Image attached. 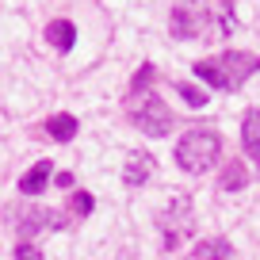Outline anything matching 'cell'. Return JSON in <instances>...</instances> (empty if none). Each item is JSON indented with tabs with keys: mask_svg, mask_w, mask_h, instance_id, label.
<instances>
[{
	"mask_svg": "<svg viewBox=\"0 0 260 260\" xmlns=\"http://www.w3.org/2000/svg\"><path fill=\"white\" fill-rule=\"evenodd\" d=\"M153 81H157V69L153 65H142L134 84H130V92H126V119L142 134H149V138H165L172 130V111L157 100V92H149Z\"/></svg>",
	"mask_w": 260,
	"mask_h": 260,
	"instance_id": "6da1fadb",
	"label": "cell"
},
{
	"mask_svg": "<svg viewBox=\"0 0 260 260\" xmlns=\"http://www.w3.org/2000/svg\"><path fill=\"white\" fill-rule=\"evenodd\" d=\"M256 69H260V54H252V50H226L218 57H203L191 65V73L218 92H237Z\"/></svg>",
	"mask_w": 260,
	"mask_h": 260,
	"instance_id": "7a4b0ae2",
	"label": "cell"
},
{
	"mask_svg": "<svg viewBox=\"0 0 260 260\" xmlns=\"http://www.w3.org/2000/svg\"><path fill=\"white\" fill-rule=\"evenodd\" d=\"M218 153H222V138L207 126H191L184 138L176 142V165L184 172H191V176H203V172L218 161Z\"/></svg>",
	"mask_w": 260,
	"mask_h": 260,
	"instance_id": "3957f363",
	"label": "cell"
},
{
	"mask_svg": "<svg viewBox=\"0 0 260 260\" xmlns=\"http://www.w3.org/2000/svg\"><path fill=\"white\" fill-rule=\"evenodd\" d=\"M169 31L180 42L203 39L211 31V8H207V0H184V4H176L172 16H169Z\"/></svg>",
	"mask_w": 260,
	"mask_h": 260,
	"instance_id": "277c9868",
	"label": "cell"
},
{
	"mask_svg": "<svg viewBox=\"0 0 260 260\" xmlns=\"http://www.w3.org/2000/svg\"><path fill=\"white\" fill-rule=\"evenodd\" d=\"M157 226H161V234H165V249L172 252L187 234H191V226H195V218H191V199H187V195H176V199L161 211Z\"/></svg>",
	"mask_w": 260,
	"mask_h": 260,
	"instance_id": "5b68a950",
	"label": "cell"
},
{
	"mask_svg": "<svg viewBox=\"0 0 260 260\" xmlns=\"http://www.w3.org/2000/svg\"><path fill=\"white\" fill-rule=\"evenodd\" d=\"M65 226H69V214H61V211H31V214L19 218V234H23V241L31 234H39V230H65Z\"/></svg>",
	"mask_w": 260,
	"mask_h": 260,
	"instance_id": "8992f818",
	"label": "cell"
},
{
	"mask_svg": "<svg viewBox=\"0 0 260 260\" xmlns=\"http://www.w3.org/2000/svg\"><path fill=\"white\" fill-rule=\"evenodd\" d=\"M241 146L252 161L260 165V107H249L241 119Z\"/></svg>",
	"mask_w": 260,
	"mask_h": 260,
	"instance_id": "52a82bcc",
	"label": "cell"
},
{
	"mask_svg": "<svg viewBox=\"0 0 260 260\" xmlns=\"http://www.w3.org/2000/svg\"><path fill=\"white\" fill-rule=\"evenodd\" d=\"M153 176V157L149 153H130L126 157V169H122V180H126L130 187H138V184H146V180Z\"/></svg>",
	"mask_w": 260,
	"mask_h": 260,
	"instance_id": "ba28073f",
	"label": "cell"
},
{
	"mask_svg": "<svg viewBox=\"0 0 260 260\" xmlns=\"http://www.w3.org/2000/svg\"><path fill=\"white\" fill-rule=\"evenodd\" d=\"M46 42L57 50V54H69L77 42V27L69 23V19H54V23L46 27Z\"/></svg>",
	"mask_w": 260,
	"mask_h": 260,
	"instance_id": "9c48e42d",
	"label": "cell"
},
{
	"mask_svg": "<svg viewBox=\"0 0 260 260\" xmlns=\"http://www.w3.org/2000/svg\"><path fill=\"white\" fill-rule=\"evenodd\" d=\"M50 176H54V161H39L31 172H23V180H19V191H23V195H39L42 187H46Z\"/></svg>",
	"mask_w": 260,
	"mask_h": 260,
	"instance_id": "30bf717a",
	"label": "cell"
},
{
	"mask_svg": "<svg viewBox=\"0 0 260 260\" xmlns=\"http://www.w3.org/2000/svg\"><path fill=\"white\" fill-rule=\"evenodd\" d=\"M230 252H234V245L226 237H203V241L195 245L191 256L195 260H230Z\"/></svg>",
	"mask_w": 260,
	"mask_h": 260,
	"instance_id": "8fae6325",
	"label": "cell"
},
{
	"mask_svg": "<svg viewBox=\"0 0 260 260\" xmlns=\"http://www.w3.org/2000/svg\"><path fill=\"white\" fill-rule=\"evenodd\" d=\"M73 134H77V119L73 115H54V119H46V138L73 142Z\"/></svg>",
	"mask_w": 260,
	"mask_h": 260,
	"instance_id": "7c38bea8",
	"label": "cell"
},
{
	"mask_svg": "<svg viewBox=\"0 0 260 260\" xmlns=\"http://www.w3.org/2000/svg\"><path fill=\"white\" fill-rule=\"evenodd\" d=\"M245 184H249V169H245L241 161H230L226 169H222V180H218V187H222V191H241Z\"/></svg>",
	"mask_w": 260,
	"mask_h": 260,
	"instance_id": "4fadbf2b",
	"label": "cell"
},
{
	"mask_svg": "<svg viewBox=\"0 0 260 260\" xmlns=\"http://www.w3.org/2000/svg\"><path fill=\"white\" fill-rule=\"evenodd\" d=\"M92 207H96V199H92L88 191H73L69 195V218H88Z\"/></svg>",
	"mask_w": 260,
	"mask_h": 260,
	"instance_id": "5bb4252c",
	"label": "cell"
},
{
	"mask_svg": "<svg viewBox=\"0 0 260 260\" xmlns=\"http://www.w3.org/2000/svg\"><path fill=\"white\" fill-rule=\"evenodd\" d=\"M176 92L187 100V107H207V100H211L203 88H195V84H187V81H180V84H176Z\"/></svg>",
	"mask_w": 260,
	"mask_h": 260,
	"instance_id": "9a60e30c",
	"label": "cell"
},
{
	"mask_svg": "<svg viewBox=\"0 0 260 260\" xmlns=\"http://www.w3.org/2000/svg\"><path fill=\"white\" fill-rule=\"evenodd\" d=\"M16 260H46V256H42V249H39V245L19 241V245H16Z\"/></svg>",
	"mask_w": 260,
	"mask_h": 260,
	"instance_id": "2e32d148",
	"label": "cell"
}]
</instances>
